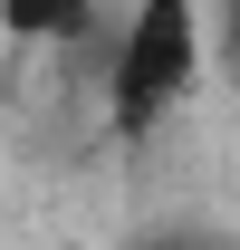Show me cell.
Instances as JSON below:
<instances>
[{
    "label": "cell",
    "instance_id": "obj_2",
    "mask_svg": "<svg viewBox=\"0 0 240 250\" xmlns=\"http://www.w3.org/2000/svg\"><path fill=\"white\" fill-rule=\"evenodd\" d=\"M0 29L20 48H87L106 39V0H0Z\"/></svg>",
    "mask_w": 240,
    "mask_h": 250
},
{
    "label": "cell",
    "instance_id": "obj_1",
    "mask_svg": "<svg viewBox=\"0 0 240 250\" xmlns=\"http://www.w3.org/2000/svg\"><path fill=\"white\" fill-rule=\"evenodd\" d=\"M221 58V20L211 0H116V29H106V67H96V125L106 145H154L192 116V96L211 87Z\"/></svg>",
    "mask_w": 240,
    "mask_h": 250
}]
</instances>
